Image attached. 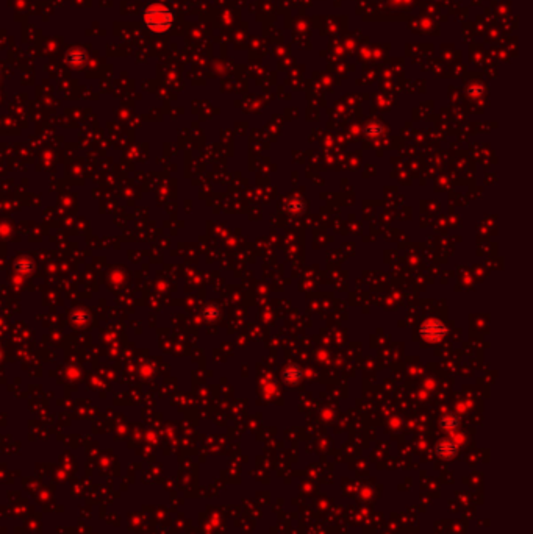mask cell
Masks as SVG:
<instances>
[{
    "label": "cell",
    "mask_w": 533,
    "mask_h": 534,
    "mask_svg": "<svg viewBox=\"0 0 533 534\" xmlns=\"http://www.w3.org/2000/svg\"><path fill=\"white\" fill-rule=\"evenodd\" d=\"M145 22L152 30L164 31L172 24V14L169 10L163 8V6H153L145 14Z\"/></svg>",
    "instance_id": "6da1fadb"
},
{
    "label": "cell",
    "mask_w": 533,
    "mask_h": 534,
    "mask_svg": "<svg viewBox=\"0 0 533 534\" xmlns=\"http://www.w3.org/2000/svg\"><path fill=\"white\" fill-rule=\"evenodd\" d=\"M436 453L441 456V458H452V456L457 453V447H455L451 440H443L441 444H438L436 447Z\"/></svg>",
    "instance_id": "7a4b0ae2"
}]
</instances>
